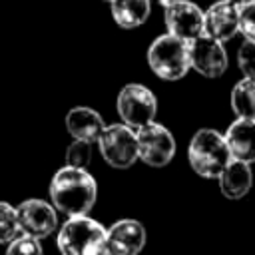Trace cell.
<instances>
[{
	"mask_svg": "<svg viewBox=\"0 0 255 255\" xmlns=\"http://www.w3.org/2000/svg\"><path fill=\"white\" fill-rule=\"evenodd\" d=\"M52 205L68 217L88 215L98 199V183L88 169L60 167L48 187Z\"/></svg>",
	"mask_w": 255,
	"mask_h": 255,
	"instance_id": "obj_1",
	"label": "cell"
},
{
	"mask_svg": "<svg viewBox=\"0 0 255 255\" xmlns=\"http://www.w3.org/2000/svg\"><path fill=\"white\" fill-rule=\"evenodd\" d=\"M187 159L191 169L205 179H219L223 169L231 163L233 155L227 145L225 133L203 128L197 129L187 147Z\"/></svg>",
	"mask_w": 255,
	"mask_h": 255,
	"instance_id": "obj_2",
	"label": "cell"
},
{
	"mask_svg": "<svg viewBox=\"0 0 255 255\" xmlns=\"http://www.w3.org/2000/svg\"><path fill=\"white\" fill-rule=\"evenodd\" d=\"M108 229L88 217H68L58 231V249L62 255H106Z\"/></svg>",
	"mask_w": 255,
	"mask_h": 255,
	"instance_id": "obj_3",
	"label": "cell"
},
{
	"mask_svg": "<svg viewBox=\"0 0 255 255\" xmlns=\"http://www.w3.org/2000/svg\"><path fill=\"white\" fill-rule=\"evenodd\" d=\"M147 64L159 80H181L191 70L189 42L175 38L171 34L157 36L147 48Z\"/></svg>",
	"mask_w": 255,
	"mask_h": 255,
	"instance_id": "obj_4",
	"label": "cell"
},
{
	"mask_svg": "<svg viewBox=\"0 0 255 255\" xmlns=\"http://www.w3.org/2000/svg\"><path fill=\"white\" fill-rule=\"evenodd\" d=\"M100 153L108 165L126 169L139 159V145L137 133L133 128L126 124H112L106 126L104 133L98 139Z\"/></svg>",
	"mask_w": 255,
	"mask_h": 255,
	"instance_id": "obj_5",
	"label": "cell"
},
{
	"mask_svg": "<svg viewBox=\"0 0 255 255\" xmlns=\"http://www.w3.org/2000/svg\"><path fill=\"white\" fill-rule=\"evenodd\" d=\"M118 114L122 118V124L139 129L155 122L157 100L147 86L128 84L118 94Z\"/></svg>",
	"mask_w": 255,
	"mask_h": 255,
	"instance_id": "obj_6",
	"label": "cell"
},
{
	"mask_svg": "<svg viewBox=\"0 0 255 255\" xmlns=\"http://www.w3.org/2000/svg\"><path fill=\"white\" fill-rule=\"evenodd\" d=\"M135 133H137V145H139V159L143 163L151 167H163L173 159L175 139L165 126L151 122L135 129Z\"/></svg>",
	"mask_w": 255,
	"mask_h": 255,
	"instance_id": "obj_7",
	"label": "cell"
},
{
	"mask_svg": "<svg viewBox=\"0 0 255 255\" xmlns=\"http://www.w3.org/2000/svg\"><path fill=\"white\" fill-rule=\"evenodd\" d=\"M205 12L191 0H175L165 8V28L167 34L191 42L203 36Z\"/></svg>",
	"mask_w": 255,
	"mask_h": 255,
	"instance_id": "obj_8",
	"label": "cell"
},
{
	"mask_svg": "<svg viewBox=\"0 0 255 255\" xmlns=\"http://www.w3.org/2000/svg\"><path fill=\"white\" fill-rule=\"evenodd\" d=\"M16 211H18L20 231L24 235L44 239L52 235L58 227L56 207L44 199H26L16 207Z\"/></svg>",
	"mask_w": 255,
	"mask_h": 255,
	"instance_id": "obj_9",
	"label": "cell"
},
{
	"mask_svg": "<svg viewBox=\"0 0 255 255\" xmlns=\"http://www.w3.org/2000/svg\"><path fill=\"white\" fill-rule=\"evenodd\" d=\"M191 68L205 78H219L227 70V52L223 42L209 36H199L189 42Z\"/></svg>",
	"mask_w": 255,
	"mask_h": 255,
	"instance_id": "obj_10",
	"label": "cell"
},
{
	"mask_svg": "<svg viewBox=\"0 0 255 255\" xmlns=\"http://www.w3.org/2000/svg\"><path fill=\"white\" fill-rule=\"evenodd\" d=\"M145 247V227L137 219H120L108 229L106 255H139Z\"/></svg>",
	"mask_w": 255,
	"mask_h": 255,
	"instance_id": "obj_11",
	"label": "cell"
},
{
	"mask_svg": "<svg viewBox=\"0 0 255 255\" xmlns=\"http://www.w3.org/2000/svg\"><path fill=\"white\" fill-rule=\"evenodd\" d=\"M239 12H241V8L229 0L213 2L205 10L203 34L213 40H219V42L231 40L239 32Z\"/></svg>",
	"mask_w": 255,
	"mask_h": 255,
	"instance_id": "obj_12",
	"label": "cell"
},
{
	"mask_svg": "<svg viewBox=\"0 0 255 255\" xmlns=\"http://www.w3.org/2000/svg\"><path fill=\"white\" fill-rule=\"evenodd\" d=\"M66 128L74 139L98 143L100 135L106 129V122L94 108L76 106L66 114Z\"/></svg>",
	"mask_w": 255,
	"mask_h": 255,
	"instance_id": "obj_13",
	"label": "cell"
},
{
	"mask_svg": "<svg viewBox=\"0 0 255 255\" xmlns=\"http://www.w3.org/2000/svg\"><path fill=\"white\" fill-rule=\"evenodd\" d=\"M225 139L233 159L245 161L249 165L255 163V120L237 118L235 122L229 124L225 131Z\"/></svg>",
	"mask_w": 255,
	"mask_h": 255,
	"instance_id": "obj_14",
	"label": "cell"
},
{
	"mask_svg": "<svg viewBox=\"0 0 255 255\" xmlns=\"http://www.w3.org/2000/svg\"><path fill=\"white\" fill-rule=\"evenodd\" d=\"M219 189L227 199H241L249 193L253 185L251 165L239 159H231V163L219 175Z\"/></svg>",
	"mask_w": 255,
	"mask_h": 255,
	"instance_id": "obj_15",
	"label": "cell"
},
{
	"mask_svg": "<svg viewBox=\"0 0 255 255\" xmlns=\"http://www.w3.org/2000/svg\"><path fill=\"white\" fill-rule=\"evenodd\" d=\"M112 8V18L116 20V24L120 28L131 30L141 26L151 10L149 0H112L110 2Z\"/></svg>",
	"mask_w": 255,
	"mask_h": 255,
	"instance_id": "obj_16",
	"label": "cell"
},
{
	"mask_svg": "<svg viewBox=\"0 0 255 255\" xmlns=\"http://www.w3.org/2000/svg\"><path fill=\"white\" fill-rule=\"evenodd\" d=\"M231 110L237 118L255 120V78L239 80L231 90Z\"/></svg>",
	"mask_w": 255,
	"mask_h": 255,
	"instance_id": "obj_17",
	"label": "cell"
},
{
	"mask_svg": "<svg viewBox=\"0 0 255 255\" xmlns=\"http://www.w3.org/2000/svg\"><path fill=\"white\" fill-rule=\"evenodd\" d=\"M18 235H22V231L16 207H12L8 201H0V245L12 243Z\"/></svg>",
	"mask_w": 255,
	"mask_h": 255,
	"instance_id": "obj_18",
	"label": "cell"
},
{
	"mask_svg": "<svg viewBox=\"0 0 255 255\" xmlns=\"http://www.w3.org/2000/svg\"><path fill=\"white\" fill-rule=\"evenodd\" d=\"M92 159V143L84 139H74L66 147V165L86 169Z\"/></svg>",
	"mask_w": 255,
	"mask_h": 255,
	"instance_id": "obj_19",
	"label": "cell"
},
{
	"mask_svg": "<svg viewBox=\"0 0 255 255\" xmlns=\"http://www.w3.org/2000/svg\"><path fill=\"white\" fill-rule=\"evenodd\" d=\"M6 255H44L40 239L32 235H18L12 243L6 245Z\"/></svg>",
	"mask_w": 255,
	"mask_h": 255,
	"instance_id": "obj_20",
	"label": "cell"
},
{
	"mask_svg": "<svg viewBox=\"0 0 255 255\" xmlns=\"http://www.w3.org/2000/svg\"><path fill=\"white\" fill-rule=\"evenodd\" d=\"M237 64L245 78H255V42L243 40L237 50Z\"/></svg>",
	"mask_w": 255,
	"mask_h": 255,
	"instance_id": "obj_21",
	"label": "cell"
},
{
	"mask_svg": "<svg viewBox=\"0 0 255 255\" xmlns=\"http://www.w3.org/2000/svg\"><path fill=\"white\" fill-rule=\"evenodd\" d=\"M239 32L245 40L255 42V2L249 6H243L239 12Z\"/></svg>",
	"mask_w": 255,
	"mask_h": 255,
	"instance_id": "obj_22",
	"label": "cell"
},
{
	"mask_svg": "<svg viewBox=\"0 0 255 255\" xmlns=\"http://www.w3.org/2000/svg\"><path fill=\"white\" fill-rule=\"evenodd\" d=\"M229 2H233L235 6H239V8H243V6H249V4H253L255 0H229Z\"/></svg>",
	"mask_w": 255,
	"mask_h": 255,
	"instance_id": "obj_23",
	"label": "cell"
},
{
	"mask_svg": "<svg viewBox=\"0 0 255 255\" xmlns=\"http://www.w3.org/2000/svg\"><path fill=\"white\" fill-rule=\"evenodd\" d=\"M173 2H175V0H159V4H161L163 8H167V6H169V4H173Z\"/></svg>",
	"mask_w": 255,
	"mask_h": 255,
	"instance_id": "obj_24",
	"label": "cell"
},
{
	"mask_svg": "<svg viewBox=\"0 0 255 255\" xmlns=\"http://www.w3.org/2000/svg\"><path fill=\"white\" fill-rule=\"evenodd\" d=\"M108 2H112V0H108Z\"/></svg>",
	"mask_w": 255,
	"mask_h": 255,
	"instance_id": "obj_25",
	"label": "cell"
}]
</instances>
